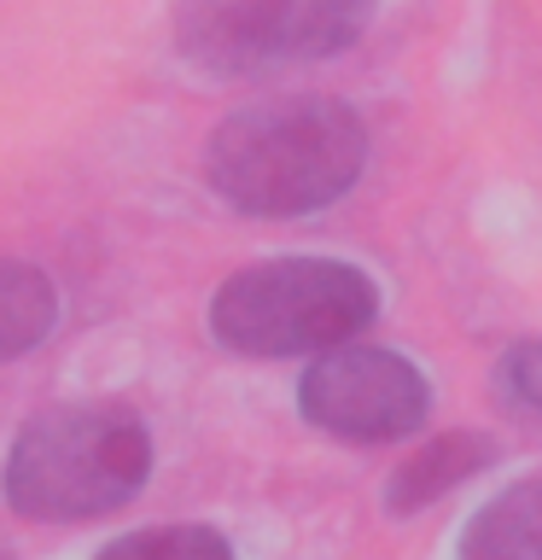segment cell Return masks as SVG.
<instances>
[{
  "instance_id": "cell-1",
  "label": "cell",
  "mask_w": 542,
  "mask_h": 560,
  "mask_svg": "<svg viewBox=\"0 0 542 560\" xmlns=\"http://www.w3.org/2000/svg\"><path fill=\"white\" fill-rule=\"evenodd\" d=\"M367 164V129L344 100L286 94L216 122L204 175L239 217H309L339 205Z\"/></svg>"
},
{
  "instance_id": "cell-2",
  "label": "cell",
  "mask_w": 542,
  "mask_h": 560,
  "mask_svg": "<svg viewBox=\"0 0 542 560\" xmlns=\"http://www.w3.org/2000/svg\"><path fill=\"white\" fill-rule=\"evenodd\" d=\"M152 479V438L117 402H64L12 438L0 497L24 520L82 525L134 502Z\"/></svg>"
},
{
  "instance_id": "cell-3",
  "label": "cell",
  "mask_w": 542,
  "mask_h": 560,
  "mask_svg": "<svg viewBox=\"0 0 542 560\" xmlns=\"http://www.w3.org/2000/svg\"><path fill=\"white\" fill-rule=\"evenodd\" d=\"M379 315V292L356 262L274 257L227 275L210 298V332L234 357H321Z\"/></svg>"
},
{
  "instance_id": "cell-4",
  "label": "cell",
  "mask_w": 542,
  "mask_h": 560,
  "mask_svg": "<svg viewBox=\"0 0 542 560\" xmlns=\"http://www.w3.org/2000/svg\"><path fill=\"white\" fill-rule=\"evenodd\" d=\"M379 0H181L175 47L210 77H274L344 52Z\"/></svg>"
},
{
  "instance_id": "cell-5",
  "label": "cell",
  "mask_w": 542,
  "mask_h": 560,
  "mask_svg": "<svg viewBox=\"0 0 542 560\" xmlns=\"http://www.w3.org/2000/svg\"><path fill=\"white\" fill-rule=\"evenodd\" d=\"M297 409L309 427H321L344 444H391L409 438L432 409L426 374L379 345H339L309 362L297 380Z\"/></svg>"
},
{
  "instance_id": "cell-6",
  "label": "cell",
  "mask_w": 542,
  "mask_h": 560,
  "mask_svg": "<svg viewBox=\"0 0 542 560\" xmlns=\"http://www.w3.org/2000/svg\"><path fill=\"white\" fill-rule=\"evenodd\" d=\"M490 438L479 432H449V438H432L426 450H414L409 462L391 472V485H385V508L391 514H420V508H432L437 497H449L455 485H467L479 467H490Z\"/></svg>"
},
{
  "instance_id": "cell-7",
  "label": "cell",
  "mask_w": 542,
  "mask_h": 560,
  "mask_svg": "<svg viewBox=\"0 0 542 560\" xmlns=\"http://www.w3.org/2000/svg\"><path fill=\"white\" fill-rule=\"evenodd\" d=\"M461 560H542V485H514L461 532Z\"/></svg>"
},
{
  "instance_id": "cell-8",
  "label": "cell",
  "mask_w": 542,
  "mask_h": 560,
  "mask_svg": "<svg viewBox=\"0 0 542 560\" xmlns=\"http://www.w3.org/2000/svg\"><path fill=\"white\" fill-rule=\"evenodd\" d=\"M59 327V287L35 262L0 257V362L24 357Z\"/></svg>"
},
{
  "instance_id": "cell-9",
  "label": "cell",
  "mask_w": 542,
  "mask_h": 560,
  "mask_svg": "<svg viewBox=\"0 0 542 560\" xmlns=\"http://www.w3.org/2000/svg\"><path fill=\"white\" fill-rule=\"evenodd\" d=\"M94 560H234V549L210 525H152V532L105 542Z\"/></svg>"
},
{
  "instance_id": "cell-10",
  "label": "cell",
  "mask_w": 542,
  "mask_h": 560,
  "mask_svg": "<svg viewBox=\"0 0 542 560\" xmlns=\"http://www.w3.org/2000/svg\"><path fill=\"white\" fill-rule=\"evenodd\" d=\"M496 380H502V392L519 402V409H531V415H542V339H531V345H514L502 357V368H496Z\"/></svg>"
},
{
  "instance_id": "cell-11",
  "label": "cell",
  "mask_w": 542,
  "mask_h": 560,
  "mask_svg": "<svg viewBox=\"0 0 542 560\" xmlns=\"http://www.w3.org/2000/svg\"><path fill=\"white\" fill-rule=\"evenodd\" d=\"M0 560H7V555H0Z\"/></svg>"
}]
</instances>
